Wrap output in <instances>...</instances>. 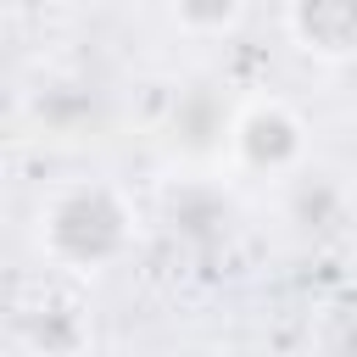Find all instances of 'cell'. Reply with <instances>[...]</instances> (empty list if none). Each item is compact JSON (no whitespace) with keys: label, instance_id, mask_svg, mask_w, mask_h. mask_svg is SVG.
Here are the masks:
<instances>
[{"label":"cell","instance_id":"obj_1","mask_svg":"<svg viewBox=\"0 0 357 357\" xmlns=\"http://www.w3.org/2000/svg\"><path fill=\"white\" fill-rule=\"evenodd\" d=\"M33 245L67 279H100L139 245V212L112 178H61L33 206Z\"/></svg>","mask_w":357,"mask_h":357},{"label":"cell","instance_id":"obj_2","mask_svg":"<svg viewBox=\"0 0 357 357\" xmlns=\"http://www.w3.org/2000/svg\"><path fill=\"white\" fill-rule=\"evenodd\" d=\"M312 156L307 139V117L284 100V95H251L234 106L229 117V151L223 162L245 178H301Z\"/></svg>","mask_w":357,"mask_h":357},{"label":"cell","instance_id":"obj_3","mask_svg":"<svg viewBox=\"0 0 357 357\" xmlns=\"http://www.w3.org/2000/svg\"><path fill=\"white\" fill-rule=\"evenodd\" d=\"M284 33L324 67L357 61V0H284Z\"/></svg>","mask_w":357,"mask_h":357},{"label":"cell","instance_id":"obj_4","mask_svg":"<svg viewBox=\"0 0 357 357\" xmlns=\"http://www.w3.org/2000/svg\"><path fill=\"white\" fill-rule=\"evenodd\" d=\"M17 346L28 357H84L89 346V312L78 296L45 290L39 301L17 307Z\"/></svg>","mask_w":357,"mask_h":357},{"label":"cell","instance_id":"obj_5","mask_svg":"<svg viewBox=\"0 0 357 357\" xmlns=\"http://www.w3.org/2000/svg\"><path fill=\"white\" fill-rule=\"evenodd\" d=\"M162 218H167V229L184 234V240H218V234L229 229V195H223V184L190 173V178L167 184Z\"/></svg>","mask_w":357,"mask_h":357},{"label":"cell","instance_id":"obj_6","mask_svg":"<svg viewBox=\"0 0 357 357\" xmlns=\"http://www.w3.org/2000/svg\"><path fill=\"white\" fill-rule=\"evenodd\" d=\"M167 17L184 39H234L240 22H245V0H167Z\"/></svg>","mask_w":357,"mask_h":357},{"label":"cell","instance_id":"obj_7","mask_svg":"<svg viewBox=\"0 0 357 357\" xmlns=\"http://www.w3.org/2000/svg\"><path fill=\"white\" fill-rule=\"evenodd\" d=\"M329 357H357V307L340 312V324L329 329Z\"/></svg>","mask_w":357,"mask_h":357},{"label":"cell","instance_id":"obj_8","mask_svg":"<svg viewBox=\"0 0 357 357\" xmlns=\"http://www.w3.org/2000/svg\"><path fill=\"white\" fill-rule=\"evenodd\" d=\"M340 73H351V78H357V61H351V67H340Z\"/></svg>","mask_w":357,"mask_h":357}]
</instances>
